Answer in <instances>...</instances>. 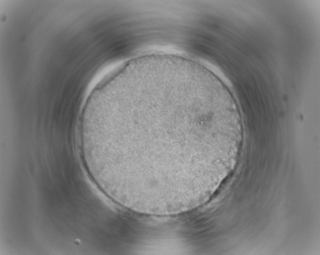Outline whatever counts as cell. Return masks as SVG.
<instances>
[{"label":"cell","mask_w":320,"mask_h":255,"mask_svg":"<svg viewBox=\"0 0 320 255\" xmlns=\"http://www.w3.org/2000/svg\"><path fill=\"white\" fill-rule=\"evenodd\" d=\"M98 123L123 176L162 193L196 184L205 176L208 149L223 145L234 130L230 111L210 84L179 75L123 87L100 108Z\"/></svg>","instance_id":"cell-1"}]
</instances>
